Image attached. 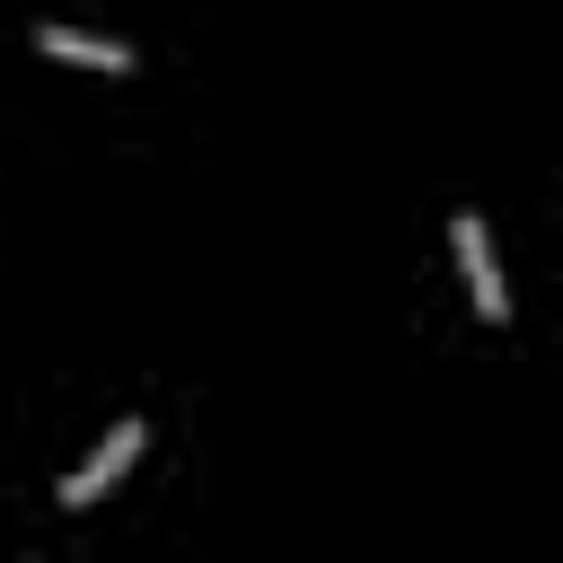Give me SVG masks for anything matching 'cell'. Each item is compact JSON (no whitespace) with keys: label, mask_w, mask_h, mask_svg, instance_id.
<instances>
[{"label":"cell","mask_w":563,"mask_h":563,"mask_svg":"<svg viewBox=\"0 0 563 563\" xmlns=\"http://www.w3.org/2000/svg\"><path fill=\"white\" fill-rule=\"evenodd\" d=\"M449 246H457V273H466V299H475V317H510V282H501V264H493V238H484V211H457V229H449Z\"/></svg>","instance_id":"cell-1"},{"label":"cell","mask_w":563,"mask_h":563,"mask_svg":"<svg viewBox=\"0 0 563 563\" xmlns=\"http://www.w3.org/2000/svg\"><path fill=\"white\" fill-rule=\"evenodd\" d=\"M132 457H141V422H114V431L97 440V457L62 475V510H88V501H106V493L132 475Z\"/></svg>","instance_id":"cell-2"},{"label":"cell","mask_w":563,"mask_h":563,"mask_svg":"<svg viewBox=\"0 0 563 563\" xmlns=\"http://www.w3.org/2000/svg\"><path fill=\"white\" fill-rule=\"evenodd\" d=\"M35 44L53 62H79V70H132V53L114 35H88V26H35Z\"/></svg>","instance_id":"cell-3"}]
</instances>
